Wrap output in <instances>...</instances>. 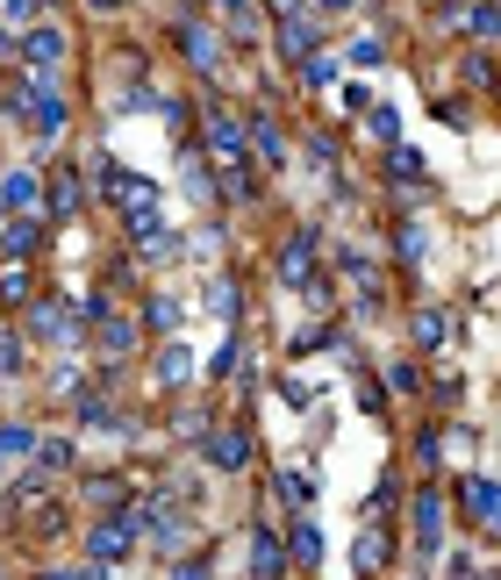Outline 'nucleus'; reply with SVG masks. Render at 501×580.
<instances>
[{
  "instance_id": "nucleus-8",
  "label": "nucleus",
  "mask_w": 501,
  "mask_h": 580,
  "mask_svg": "<svg viewBox=\"0 0 501 580\" xmlns=\"http://www.w3.org/2000/svg\"><path fill=\"white\" fill-rule=\"evenodd\" d=\"M244 459H251V437L244 431H216V437H208V466H216V473H237Z\"/></svg>"
},
{
  "instance_id": "nucleus-17",
  "label": "nucleus",
  "mask_w": 501,
  "mask_h": 580,
  "mask_svg": "<svg viewBox=\"0 0 501 580\" xmlns=\"http://www.w3.org/2000/svg\"><path fill=\"white\" fill-rule=\"evenodd\" d=\"M194 373V359H187V344H165V359H158V380L165 387H179V380Z\"/></svg>"
},
{
  "instance_id": "nucleus-20",
  "label": "nucleus",
  "mask_w": 501,
  "mask_h": 580,
  "mask_svg": "<svg viewBox=\"0 0 501 580\" xmlns=\"http://www.w3.org/2000/svg\"><path fill=\"white\" fill-rule=\"evenodd\" d=\"M51 208H80V173H51Z\"/></svg>"
},
{
  "instance_id": "nucleus-26",
  "label": "nucleus",
  "mask_w": 501,
  "mask_h": 580,
  "mask_svg": "<svg viewBox=\"0 0 501 580\" xmlns=\"http://www.w3.org/2000/svg\"><path fill=\"white\" fill-rule=\"evenodd\" d=\"M366 130L379 136V144H394V136H401V122H394V108H373V115H366Z\"/></svg>"
},
{
  "instance_id": "nucleus-13",
  "label": "nucleus",
  "mask_w": 501,
  "mask_h": 580,
  "mask_svg": "<svg viewBox=\"0 0 501 580\" xmlns=\"http://www.w3.org/2000/svg\"><path fill=\"white\" fill-rule=\"evenodd\" d=\"M244 136H251V144H258V151H265V158H272V165H280V158H286V136H280V122H272V115H251V130H244Z\"/></svg>"
},
{
  "instance_id": "nucleus-3",
  "label": "nucleus",
  "mask_w": 501,
  "mask_h": 580,
  "mask_svg": "<svg viewBox=\"0 0 501 580\" xmlns=\"http://www.w3.org/2000/svg\"><path fill=\"white\" fill-rule=\"evenodd\" d=\"M136 530H150V538H158V552H179V545H187V516L173 509V501H150L144 516H129Z\"/></svg>"
},
{
  "instance_id": "nucleus-32",
  "label": "nucleus",
  "mask_w": 501,
  "mask_h": 580,
  "mask_svg": "<svg viewBox=\"0 0 501 580\" xmlns=\"http://www.w3.org/2000/svg\"><path fill=\"white\" fill-rule=\"evenodd\" d=\"M173 580H216V573H208V559H179V573Z\"/></svg>"
},
{
  "instance_id": "nucleus-25",
  "label": "nucleus",
  "mask_w": 501,
  "mask_h": 580,
  "mask_svg": "<svg viewBox=\"0 0 501 580\" xmlns=\"http://www.w3.org/2000/svg\"><path fill=\"white\" fill-rule=\"evenodd\" d=\"M208 309L230 323V315H237V287H230V280H216V287H208Z\"/></svg>"
},
{
  "instance_id": "nucleus-10",
  "label": "nucleus",
  "mask_w": 501,
  "mask_h": 580,
  "mask_svg": "<svg viewBox=\"0 0 501 580\" xmlns=\"http://www.w3.org/2000/svg\"><path fill=\"white\" fill-rule=\"evenodd\" d=\"M179 43H187V58H194V72H216L222 65V43L208 37L201 22H179Z\"/></svg>"
},
{
  "instance_id": "nucleus-21",
  "label": "nucleus",
  "mask_w": 501,
  "mask_h": 580,
  "mask_svg": "<svg viewBox=\"0 0 501 580\" xmlns=\"http://www.w3.org/2000/svg\"><path fill=\"white\" fill-rule=\"evenodd\" d=\"M36 459H43V473H65L72 466V445H65V437H36Z\"/></svg>"
},
{
  "instance_id": "nucleus-18",
  "label": "nucleus",
  "mask_w": 501,
  "mask_h": 580,
  "mask_svg": "<svg viewBox=\"0 0 501 580\" xmlns=\"http://www.w3.org/2000/svg\"><path fill=\"white\" fill-rule=\"evenodd\" d=\"M387 567V530H366V538H358V573H379Z\"/></svg>"
},
{
  "instance_id": "nucleus-7",
  "label": "nucleus",
  "mask_w": 501,
  "mask_h": 580,
  "mask_svg": "<svg viewBox=\"0 0 501 580\" xmlns=\"http://www.w3.org/2000/svg\"><path fill=\"white\" fill-rule=\"evenodd\" d=\"M315 244H323L315 230H294V237L280 244V280H309V266H315Z\"/></svg>"
},
{
  "instance_id": "nucleus-11",
  "label": "nucleus",
  "mask_w": 501,
  "mask_h": 580,
  "mask_svg": "<svg viewBox=\"0 0 501 580\" xmlns=\"http://www.w3.org/2000/svg\"><path fill=\"white\" fill-rule=\"evenodd\" d=\"M29 330H36L43 344H72V323H65V309H58V301H36V309H29Z\"/></svg>"
},
{
  "instance_id": "nucleus-24",
  "label": "nucleus",
  "mask_w": 501,
  "mask_h": 580,
  "mask_svg": "<svg viewBox=\"0 0 501 580\" xmlns=\"http://www.w3.org/2000/svg\"><path fill=\"white\" fill-rule=\"evenodd\" d=\"M387 173H394V179H401V187H416V173H422V158H416V151H401V144H394V158H387Z\"/></svg>"
},
{
  "instance_id": "nucleus-9",
  "label": "nucleus",
  "mask_w": 501,
  "mask_h": 580,
  "mask_svg": "<svg viewBox=\"0 0 501 580\" xmlns=\"http://www.w3.org/2000/svg\"><path fill=\"white\" fill-rule=\"evenodd\" d=\"M36 201H43V179H36V173H8V179H0V208H14V216H29Z\"/></svg>"
},
{
  "instance_id": "nucleus-38",
  "label": "nucleus",
  "mask_w": 501,
  "mask_h": 580,
  "mask_svg": "<svg viewBox=\"0 0 501 580\" xmlns=\"http://www.w3.org/2000/svg\"><path fill=\"white\" fill-rule=\"evenodd\" d=\"M337 8H352V0H323V14H337Z\"/></svg>"
},
{
  "instance_id": "nucleus-34",
  "label": "nucleus",
  "mask_w": 501,
  "mask_h": 580,
  "mask_svg": "<svg viewBox=\"0 0 501 580\" xmlns=\"http://www.w3.org/2000/svg\"><path fill=\"white\" fill-rule=\"evenodd\" d=\"M43 580H101V567L94 573H65V567H58V573H43Z\"/></svg>"
},
{
  "instance_id": "nucleus-2",
  "label": "nucleus",
  "mask_w": 501,
  "mask_h": 580,
  "mask_svg": "<svg viewBox=\"0 0 501 580\" xmlns=\"http://www.w3.org/2000/svg\"><path fill=\"white\" fill-rule=\"evenodd\" d=\"M136 545V524L129 516H101L94 530H86V552H94V567H108V559H123Z\"/></svg>"
},
{
  "instance_id": "nucleus-12",
  "label": "nucleus",
  "mask_w": 501,
  "mask_h": 580,
  "mask_svg": "<svg viewBox=\"0 0 501 580\" xmlns=\"http://www.w3.org/2000/svg\"><path fill=\"white\" fill-rule=\"evenodd\" d=\"M136 351V323H123V315H101V359H129Z\"/></svg>"
},
{
  "instance_id": "nucleus-16",
  "label": "nucleus",
  "mask_w": 501,
  "mask_h": 580,
  "mask_svg": "<svg viewBox=\"0 0 501 580\" xmlns=\"http://www.w3.org/2000/svg\"><path fill=\"white\" fill-rule=\"evenodd\" d=\"M280 51H286V58H315V37H309V22H301V14H286V29H280Z\"/></svg>"
},
{
  "instance_id": "nucleus-22",
  "label": "nucleus",
  "mask_w": 501,
  "mask_h": 580,
  "mask_svg": "<svg viewBox=\"0 0 501 580\" xmlns=\"http://www.w3.org/2000/svg\"><path fill=\"white\" fill-rule=\"evenodd\" d=\"M445 330H451V323H445L437 309H422V315H416V344H422V351H437V344H445Z\"/></svg>"
},
{
  "instance_id": "nucleus-1",
  "label": "nucleus",
  "mask_w": 501,
  "mask_h": 580,
  "mask_svg": "<svg viewBox=\"0 0 501 580\" xmlns=\"http://www.w3.org/2000/svg\"><path fill=\"white\" fill-rule=\"evenodd\" d=\"M65 58H72V37H65L58 22L22 29V65H29V86H51L58 72H65Z\"/></svg>"
},
{
  "instance_id": "nucleus-36",
  "label": "nucleus",
  "mask_w": 501,
  "mask_h": 580,
  "mask_svg": "<svg viewBox=\"0 0 501 580\" xmlns=\"http://www.w3.org/2000/svg\"><path fill=\"white\" fill-rule=\"evenodd\" d=\"M222 8H230V14H251V0H222Z\"/></svg>"
},
{
  "instance_id": "nucleus-35",
  "label": "nucleus",
  "mask_w": 501,
  "mask_h": 580,
  "mask_svg": "<svg viewBox=\"0 0 501 580\" xmlns=\"http://www.w3.org/2000/svg\"><path fill=\"white\" fill-rule=\"evenodd\" d=\"M86 8H94V14H115V8H123V0H86Z\"/></svg>"
},
{
  "instance_id": "nucleus-28",
  "label": "nucleus",
  "mask_w": 501,
  "mask_h": 580,
  "mask_svg": "<svg viewBox=\"0 0 501 580\" xmlns=\"http://www.w3.org/2000/svg\"><path fill=\"white\" fill-rule=\"evenodd\" d=\"M422 244H430V230H422V222H408V230H401V258H422Z\"/></svg>"
},
{
  "instance_id": "nucleus-6",
  "label": "nucleus",
  "mask_w": 501,
  "mask_h": 580,
  "mask_svg": "<svg viewBox=\"0 0 501 580\" xmlns=\"http://www.w3.org/2000/svg\"><path fill=\"white\" fill-rule=\"evenodd\" d=\"M408 516H416V538L437 552V545H445V501H437V487H422V495L408 501Z\"/></svg>"
},
{
  "instance_id": "nucleus-29",
  "label": "nucleus",
  "mask_w": 501,
  "mask_h": 580,
  "mask_svg": "<svg viewBox=\"0 0 501 580\" xmlns=\"http://www.w3.org/2000/svg\"><path fill=\"white\" fill-rule=\"evenodd\" d=\"M480 530H488V538H501V487L488 495V509H480Z\"/></svg>"
},
{
  "instance_id": "nucleus-37",
  "label": "nucleus",
  "mask_w": 501,
  "mask_h": 580,
  "mask_svg": "<svg viewBox=\"0 0 501 580\" xmlns=\"http://www.w3.org/2000/svg\"><path fill=\"white\" fill-rule=\"evenodd\" d=\"M286 14H301V0H280V22H286Z\"/></svg>"
},
{
  "instance_id": "nucleus-14",
  "label": "nucleus",
  "mask_w": 501,
  "mask_h": 580,
  "mask_svg": "<svg viewBox=\"0 0 501 580\" xmlns=\"http://www.w3.org/2000/svg\"><path fill=\"white\" fill-rule=\"evenodd\" d=\"M0 244H8V258H29V251H36V244H43V222H8V237H0Z\"/></svg>"
},
{
  "instance_id": "nucleus-19",
  "label": "nucleus",
  "mask_w": 501,
  "mask_h": 580,
  "mask_svg": "<svg viewBox=\"0 0 501 580\" xmlns=\"http://www.w3.org/2000/svg\"><path fill=\"white\" fill-rule=\"evenodd\" d=\"M29 452H36V431L8 423V431H0V459H29Z\"/></svg>"
},
{
  "instance_id": "nucleus-33",
  "label": "nucleus",
  "mask_w": 501,
  "mask_h": 580,
  "mask_svg": "<svg viewBox=\"0 0 501 580\" xmlns=\"http://www.w3.org/2000/svg\"><path fill=\"white\" fill-rule=\"evenodd\" d=\"M14 359H22V344H14V338H0V373H14Z\"/></svg>"
},
{
  "instance_id": "nucleus-15",
  "label": "nucleus",
  "mask_w": 501,
  "mask_h": 580,
  "mask_svg": "<svg viewBox=\"0 0 501 580\" xmlns=\"http://www.w3.org/2000/svg\"><path fill=\"white\" fill-rule=\"evenodd\" d=\"M294 567H323V530L294 524Z\"/></svg>"
},
{
  "instance_id": "nucleus-4",
  "label": "nucleus",
  "mask_w": 501,
  "mask_h": 580,
  "mask_svg": "<svg viewBox=\"0 0 501 580\" xmlns=\"http://www.w3.org/2000/svg\"><path fill=\"white\" fill-rule=\"evenodd\" d=\"M244 144H251V136L237 130V115H208V151L222 158V173H237V165H244Z\"/></svg>"
},
{
  "instance_id": "nucleus-23",
  "label": "nucleus",
  "mask_w": 501,
  "mask_h": 580,
  "mask_svg": "<svg viewBox=\"0 0 501 580\" xmlns=\"http://www.w3.org/2000/svg\"><path fill=\"white\" fill-rule=\"evenodd\" d=\"M0 14H8L14 29H36L43 22V0H0Z\"/></svg>"
},
{
  "instance_id": "nucleus-31",
  "label": "nucleus",
  "mask_w": 501,
  "mask_h": 580,
  "mask_svg": "<svg viewBox=\"0 0 501 580\" xmlns=\"http://www.w3.org/2000/svg\"><path fill=\"white\" fill-rule=\"evenodd\" d=\"M22 287H29V272H22V266L0 272V294H8V301H22Z\"/></svg>"
},
{
  "instance_id": "nucleus-30",
  "label": "nucleus",
  "mask_w": 501,
  "mask_h": 580,
  "mask_svg": "<svg viewBox=\"0 0 501 580\" xmlns=\"http://www.w3.org/2000/svg\"><path fill=\"white\" fill-rule=\"evenodd\" d=\"M280 495L286 501H309V473H280Z\"/></svg>"
},
{
  "instance_id": "nucleus-5",
  "label": "nucleus",
  "mask_w": 501,
  "mask_h": 580,
  "mask_svg": "<svg viewBox=\"0 0 501 580\" xmlns=\"http://www.w3.org/2000/svg\"><path fill=\"white\" fill-rule=\"evenodd\" d=\"M251 573L258 580H280L286 573V552H280V530H272V524L251 530Z\"/></svg>"
},
{
  "instance_id": "nucleus-27",
  "label": "nucleus",
  "mask_w": 501,
  "mask_h": 580,
  "mask_svg": "<svg viewBox=\"0 0 501 580\" xmlns=\"http://www.w3.org/2000/svg\"><path fill=\"white\" fill-rule=\"evenodd\" d=\"M301 80H309V86H337V65H330V58H309V65H301Z\"/></svg>"
}]
</instances>
